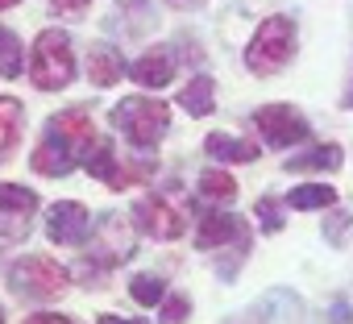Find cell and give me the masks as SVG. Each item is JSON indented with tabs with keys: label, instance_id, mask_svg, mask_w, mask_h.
I'll list each match as a JSON object with an SVG mask.
<instances>
[{
	"label": "cell",
	"instance_id": "cell-20",
	"mask_svg": "<svg viewBox=\"0 0 353 324\" xmlns=\"http://www.w3.org/2000/svg\"><path fill=\"white\" fill-rule=\"evenodd\" d=\"M332 200H336V192H332L328 183H303V188H295V192L287 196V204L299 208V212H307V208H328Z\"/></svg>",
	"mask_w": 353,
	"mask_h": 324
},
{
	"label": "cell",
	"instance_id": "cell-31",
	"mask_svg": "<svg viewBox=\"0 0 353 324\" xmlns=\"http://www.w3.org/2000/svg\"><path fill=\"white\" fill-rule=\"evenodd\" d=\"M170 5H196V0H170Z\"/></svg>",
	"mask_w": 353,
	"mask_h": 324
},
{
	"label": "cell",
	"instance_id": "cell-16",
	"mask_svg": "<svg viewBox=\"0 0 353 324\" xmlns=\"http://www.w3.org/2000/svg\"><path fill=\"white\" fill-rule=\"evenodd\" d=\"M17 137H21V104L13 96H0V162L13 154Z\"/></svg>",
	"mask_w": 353,
	"mask_h": 324
},
{
	"label": "cell",
	"instance_id": "cell-27",
	"mask_svg": "<svg viewBox=\"0 0 353 324\" xmlns=\"http://www.w3.org/2000/svg\"><path fill=\"white\" fill-rule=\"evenodd\" d=\"M50 5H54V13H67V17H79L88 5H92V0H50Z\"/></svg>",
	"mask_w": 353,
	"mask_h": 324
},
{
	"label": "cell",
	"instance_id": "cell-23",
	"mask_svg": "<svg viewBox=\"0 0 353 324\" xmlns=\"http://www.w3.org/2000/svg\"><path fill=\"white\" fill-rule=\"evenodd\" d=\"M129 291H133V299L141 303V307H158L162 303V279H154V274H137L133 283H129Z\"/></svg>",
	"mask_w": 353,
	"mask_h": 324
},
{
	"label": "cell",
	"instance_id": "cell-28",
	"mask_svg": "<svg viewBox=\"0 0 353 324\" xmlns=\"http://www.w3.org/2000/svg\"><path fill=\"white\" fill-rule=\"evenodd\" d=\"M67 316H54V312H38V316H30V324H63Z\"/></svg>",
	"mask_w": 353,
	"mask_h": 324
},
{
	"label": "cell",
	"instance_id": "cell-1",
	"mask_svg": "<svg viewBox=\"0 0 353 324\" xmlns=\"http://www.w3.org/2000/svg\"><path fill=\"white\" fill-rule=\"evenodd\" d=\"M75 75V54H71V38L63 30H42L30 54V79L42 92H63Z\"/></svg>",
	"mask_w": 353,
	"mask_h": 324
},
{
	"label": "cell",
	"instance_id": "cell-4",
	"mask_svg": "<svg viewBox=\"0 0 353 324\" xmlns=\"http://www.w3.org/2000/svg\"><path fill=\"white\" fill-rule=\"evenodd\" d=\"M179 192H150L133 204V221L154 241H174L188 229V204H174Z\"/></svg>",
	"mask_w": 353,
	"mask_h": 324
},
{
	"label": "cell",
	"instance_id": "cell-12",
	"mask_svg": "<svg viewBox=\"0 0 353 324\" xmlns=\"http://www.w3.org/2000/svg\"><path fill=\"white\" fill-rule=\"evenodd\" d=\"M204 150L216 162H254L262 154L258 141H245V137H233V133H208L204 137Z\"/></svg>",
	"mask_w": 353,
	"mask_h": 324
},
{
	"label": "cell",
	"instance_id": "cell-13",
	"mask_svg": "<svg viewBox=\"0 0 353 324\" xmlns=\"http://www.w3.org/2000/svg\"><path fill=\"white\" fill-rule=\"evenodd\" d=\"M233 237H245L241 225H237V216H229V212H208V216L200 221L196 245H200V250H216V245H229Z\"/></svg>",
	"mask_w": 353,
	"mask_h": 324
},
{
	"label": "cell",
	"instance_id": "cell-17",
	"mask_svg": "<svg viewBox=\"0 0 353 324\" xmlns=\"http://www.w3.org/2000/svg\"><path fill=\"white\" fill-rule=\"evenodd\" d=\"M83 167H88V175H96V179H100V183H108V188H112L117 171H121V167H117V150H112L108 141H100V137H96V145L88 150Z\"/></svg>",
	"mask_w": 353,
	"mask_h": 324
},
{
	"label": "cell",
	"instance_id": "cell-14",
	"mask_svg": "<svg viewBox=\"0 0 353 324\" xmlns=\"http://www.w3.org/2000/svg\"><path fill=\"white\" fill-rule=\"evenodd\" d=\"M121 75H125V59L112 46H92V54H88V79L96 88H112V83H121Z\"/></svg>",
	"mask_w": 353,
	"mask_h": 324
},
{
	"label": "cell",
	"instance_id": "cell-26",
	"mask_svg": "<svg viewBox=\"0 0 353 324\" xmlns=\"http://www.w3.org/2000/svg\"><path fill=\"white\" fill-rule=\"evenodd\" d=\"M158 316H162V320H183V316H188V299H183V295L166 299V303L158 307Z\"/></svg>",
	"mask_w": 353,
	"mask_h": 324
},
{
	"label": "cell",
	"instance_id": "cell-18",
	"mask_svg": "<svg viewBox=\"0 0 353 324\" xmlns=\"http://www.w3.org/2000/svg\"><path fill=\"white\" fill-rule=\"evenodd\" d=\"M341 162H345L341 145H316L312 154H299V158H291V162H287V171H336Z\"/></svg>",
	"mask_w": 353,
	"mask_h": 324
},
{
	"label": "cell",
	"instance_id": "cell-19",
	"mask_svg": "<svg viewBox=\"0 0 353 324\" xmlns=\"http://www.w3.org/2000/svg\"><path fill=\"white\" fill-rule=\"evenodd\" d=\"M38 208V196L17 183H0V216H30Z\"/></svg>",
	"mask_w": 353,
	"mask_h": 324
},
{
	"label": "cell",
	"instance_id": "cell-10",
	"mask_svg": "<svg viewBox=\"0 0 353 324\" xmlns=\"http://www.w3.org/2000/svg\"><path fill=\"white\" fill-rule=\"evenodd\" d=\"M50 133H59L67 145H75L83 158H88V150L96 145V125H92V117L88 112H79V108H67V112H59V117H50V125H46Z\"/></svg>",
	"mask_w": 353,
	"mask_h": 324
},
{
	"label": "cell",
	"instance_id": "cell-8",
	"mask_svg": "<svg viewBox=\"0 0 353 324\" xmlns=\"http://www.w3.org/2000/svg\"><path fill=\"white\" fill-rule=\"evenodd\" d=\"M30 162H34V171H38V175H54V179H59V175H71V171L79 167L83 154H79L75 145H67L59 133H50V129H46V137L38 141V150H34V158H30Z\"/></svg>",
	"mask_w": 353,
	"mask_h": 324
},
{
	"label": "cell",
	"instance_id": "cell-21",
	"mask_svg": "<svg viewBox=\"0 0 353 324\" xmlns=\"http://www.w3.org/2000/svg\"><path fill=\"white\" fill-rule=\"evenodd\" d=\"M21 67H26V54H21L17 34L0 26V75H5V79H17V75H21Z\"/></svg>",
	"mask_w": 353,
	"mask_h": 324
},
{
	"label": "cell",
	"instance_id": "cell-3",
	"mask_svg": "<svg viewBox=\"0 0 353 324\" xmlns=\"http://www.w3.org/2000/svg\"><path fill=\"white\" fill-rule=\"evenodd\" d=\"M112 125L137 145V150H150L166 137L170 129V112L162 100H150V96H129L112 108Z\"/></svg>",
	"mask_w": 353,
	"mask_h": 324
},
{
	"label": "cell",
	"instance_id": "cell-11",
	"mask_svg": "<svg viewBox=\"0 0 353 324\" xmlns=\"http://www.w3.org/2000/svg\"><path fill=\"white\" fill-rule=\"evenodd\" d=\"M129 75L141 83V88H162V83H170V75H174V54L170 50H145L133 67H129Z\"/></svg>",
	"mask_w": 353,
	"mask_h": 324
},
{
	"label": "cell",
	"instance_id": "cell-24",
	"mask_svg": "<svg viewBox=\"0 0 353 324\" xmlns=\"http://www.w3.org/2000/svg\"><path fill=\"white\" fill-rule=\"evenodd\" d=\"M349 225H353L349 212H332V216H324V241H328V245H345Z\"/></svg>",
	"mask_w": 353,
	"mask_h": 324
},
{
	"label": "cell",
	"instance_id": "cell-25",
	"mask_svg": "<svg viewBox=\"0 0 353 324\" xmlns=\"http://www.w3.org/2000/svg\"><path fill=\"white\" fill-rule=\"evenodd\" d=\"M258 221H262V229L266 233H279L283 229V216H279V200H258Z\"/></svg>",
	"mask_w": 353,
	"mask_h": 324
},
{
	"label": "cell",
	"instance_id": "cell-2",
	"mask_svg": "<svg viewBox=\"0 0 353 324\" xmlns=\"http://www.w3.org/2000/svg\"><path fill=\"white\" fill-rule=\"evenodd\" d=\"M291 54H295V21L291 17H266L245 46V67L254 75H274L291 63Z\"/></svg>",
	"mask_w": 353,
	"mask_h": 324
},
{
	"label": "cell",
	"instance_id": "cell-30",
	"mask_svg": "<svg viewBox=\"0 0 353 324\" xmlns=\"http://www.w3.org/2000/svg\"><path fill=\"white\" fill-rule=\"evenodd\" d=\"M17 5V0H0V9H13Z\"/></svg>",
	"mask_w": 353,
	"mask_h": 324
},
{
	"label": "cell",
	"instance_id": "cell-7",
	"mask_svg": "<svg viewBox=\"0 0 353 324\" xmlns=\"http://www.w3.org/2000/svg\"><path fill=\"white\" fill-rule=\"evenodd\" d=\"M88 229H92V216H88V208L75 204V200L54 204L50 216H46V237H50L54 245H83V241H88Z\"/></svg>",
	"mask_w": 353,
	"mask_h": 324
},
{
	"label": "cell",
	"instance_id": "cell-15",
	"mask_svg": "<svg viewBox=\"0 0 353 324\" xmlns=\"http://www.w3.org/2000/svg\"><path fill=\"white\" fill-rule=\"evenodd\" d=\"M179 104H183L192 117H208V112L216 108V83H212L208 75H196V79L179 92Z\"/></svg>",
	"mask_w": 353,
	"mask_h": 324
},
{
	"label": "cell",
	"instance_id": "cell-9",
	"mask_svg": "<svg viewBox=\"0 0 353 324\" xmlns=\"http://www.w3.org/2000/svg\"><path fill=\"white\" fill-rule=\"evenodd\" d=\"M96 258L108 266V262H125L129 254H133V237H129V229H125V221L117 216V212H108L104 221H100V229H96Z\"/></svg>",
	"mask_w": 353,
	"mask_h": 324
},
{
	"label": "cell",
	"instance_id": "cell-6",
	"mask_svg": "<svg viewBox=\"0 0 353 324\" xmlns=\"http://www.w3.org/2000/svg\"><path fill=\"white\" fill-rule=\"evenodd\" d=\"M254 129L262 133L266 145H279V150H287V145H295V141H303L312 133L307 117L299 108H291V104H266V108H258L254 112Z\"/></svg>",
	"mask_w": 353,
	"mask_h": 324
},
{
	"label": "cell",
	"instance_id": "cell-5",
	"mask_svg": "<svg viewBox=\"0 0 353 324\" xmlns=\"http://www.w3.org/2000/svg\"><path fill=\"white\" fill-rule=\"evenodd\" d=\"M9 287L26 299H59L67 291V270L50 258H21L9 270Z\"/></svg>",
	"mask_w": 353,
	"mask_h": 324
},
{
	"label": "cell",
	"instance_id": "cell-22",
	"mask_svg": "<svg viewBox=\"0 0 353 324\" xmlns=\"http://www.w3.org/2000/svg\"><path fill=\"white\" fill-rule=\"evenodd\" d=\"M200 196H208V200H216V204H229V200L237 196V179H233L229 171H204V175H200Z\"/></svg>",
	"mask_w": 353,
	"mask_h": 324
},
{
	"label": "cell",
	"instance_id": "cell-29",
	"mask_svg": "<svg viewBox=\"0 0 353 324\" xmlns=\"http://www.w3.org/2000/svg\"><path fill=\"white\" fill-rule=\"evenodd\" d=\"M345 108H353V83H349V92H345Z\"/></svg>",
	"mask_w": 353,
	"mask_h": 324
}]
</instances>
